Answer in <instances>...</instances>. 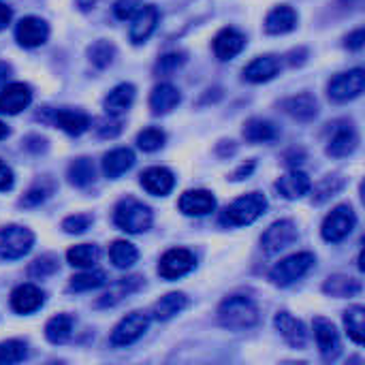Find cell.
I'll list each match as a JSON object with an SVG mask.
<instances>
[{"label": "cell", "instance_id": "obj_1", "mask_svg": "<svg viewBox=\"0 0 365 365\" xmlns=\"http://www.w3.org/2000/svg\"><path fill=\"white\" fill-rule=\"evenodd\" d=\"M218 321L225 329L231 331H246L259 323V308L250 297L233 295L227 297L218 308Z\"/></svg>", "mask_w": 365, "mask_h": 365}, {"label": "cell", "instance_id": "obj_2", "mask_svg": "<svg viewBox=\"0 0 365 365\" xmlns=\"http://www.w3.org/2000/svg\"><path fill=\"white\" fill-rule=\"evenodd\" d=\"M267 210V199L261 192H250L235 199L222 214V222L229 227H246L259 220Z\"/></svg>", "mask_w": 365, "mask_h": 365}, {"label": "cell", "instance_id": "obj_3", "mask_svg": "<svg viewBox=\"0 0 365 365\" xmlns=\"http://www.w3.org/2000/svg\"><path fill=\"white\" fill-rule=\"evenodd\" d=\"M113 220L126 233H143L152 227V210L145 203L126 197L115 205Z\"/></svg>", "mask_w": 365, "mask_h": 365}, {"label": "cell", "instance_id": "obj_4", "mask_svg": "<svg viewBox=\"0 0 365 365\" xmlns=\"http://www.w3.org/2000/svg\"><path fill=\"white\" fill-rule=\"evenodd\" d=\"M314 265V255L310 252H297L284 261H280L278 265H274V269L269 272V280L276 287H289L293 282H297L299 278H304Z\"/></svg>", "mask_w": 365, "mask_h": 365}, {"label": "cell", "instance_id": "obj_5", "mask_svg": "<svg viewBox=\"0 0 365 365\" xmlns=\"http://www.w3.org/2000/svg\"><path fill=\"white\" fill-rule=\"evenodd\" d=\"M34 244V235L32 231L17 227V225H9L0 229V257L6 261H15L21 259L24 255L30 252Z\"/></svg>", "mask_w": 365, "mask_h": 365}, {"label": "cell", "instance_id": "obj_6", "mask_svg": "<svg viewBox=\"0 0 365 365\" xmlns=\"http://www.w3.org/2000/svg\"><path fill=\"white\" fill-rule=\"evenodd\" d=\"M355 225H357V216H355L353 207H351V205H338V207L331 210V214L325 218L321 233H323V237H325L327 242L338 244V242H342L344 237L351 235V231L355 229Z\"/></svg>", "mask_w": 365, "mask_h": 365}, {"label": "cell", "instance_id": "obj_7", "mask_svg": "<svg viewBox=\"0 0 365 365\" xmlns=\"http://www.w3.org/2000/svg\"><path fill=\"white\" fill-rule=\"evenodd\" d=\"M195 255L186 248H171L160 257L158 263V274L165 280H175L182 278L186 274H190L195 269Z\"/></svg>", "mask_w": 365, "mask_h": 365}, {"label": "cell", "instance_id": "obj_8", "mask_svg": "<svg viewBox=\"0 0 365 365\" xmlns=\"http://www.w3.org/2000/svg\"><path fill=\"white\" fill-rule=\"evenodd\" d=\"M365 88V71L364 68H353L349 73H342L329 81V96L338 103L357 98Z\"/></svg>", "mask_w": 365, "mask_h": 365}, {"label": "cell", "instance_id": "obj_9", "mask_svg": "<svg viewBox=\"0 0 365 365\" xmlns=\"http://www.w3.org/2000/svg\"><path fill=\"white\" fill-rule=\"evenodd\" d=\"M148 325H150V317L145 312L128 314L126 319H122L115 325V329L111 334V344L113 346H130L133 342H137L145 334Z\"/></svg>", "mask_w": 365, "mask_h": 365}, {"label": "cell", "instance_id": "obj_10", "mask_svg": "<svg viewBox=\"0 0 365 365\" xmlns=\"http://www.w3.org/2000/svg\"><path fill=\"white\" fill-rule=\"evenodd\" d=\"M297 240V227L291 220L274 222L261 237V246L267 255H278L280 250L289 248Z\"/></svg>", "mask_w": 365, "mask_h": 365}, {"label": "cell", "instance_id": "obj_11", "mask_svg": "<svg viewBox=\"0 0 365 365\" xmlns=\"http://www.w3.org/2000/svg\"><path fill=\"white\" fill-rule=\"evenodd\" d=\"M314 338H317V344L321 349V355L325 361H336L342 353V342H340V336L334 327L331 321L323 319V317H317L314 319Z\"/></svg>", "mask_w": 365, "mask_h": 365}, {"label": "cell", "instance_id": "obj_12", "mask_svg": "<svg viewBox=\"0 0 365 365\" xmlns=\"http://www.w3.org/2000/svg\"><path fill=\"white\" fill-rule=\"evenodd\" d=\"M130 41L135 45L145 43L150 38V34L154 32L156 24H158V9L154 4H141L137 9V13L130 17Z\"/></svg>", "mask_w": 365, "mask_h": 365}, {"label": "cell", "instance_id": "obj_13", "mask_svg": "<svg viewBox=\"0 0 365 365\" xmlns=\"http://www.w3.org/2000/svg\"><path fill=\"white\" fill-rule=\"evenodd\" d=\"M49 26L41 17H24L15 28V38L21 47H38L47 41Z\"/></svg>", "mask_w": 365, "mask_h": 365}, {"label": "cell", "instance_id": "obj_14", "mask_svg": "<svg viewBox=\"0 0 365 365\" xmlns=\"http://www.w3.org/2000/svg\"><path fill=\"white\" fill-rule=\"evenodd\" d=\"M45 120H49L51 124L60 126L64 133L77 137L81 133H86L90 128V118L81 111H73V109H51L43 115Z\"/></svg>", "mask_w": 365, "mask_h": 365}, {"label": "cell", "instance_id": "obj_15", "mask_svg": "<svg viewBox=\"0 0 365 365\" xmlns=\"http://www.w3.org/2000/svg\"><path fill=\"white\" fill-rule=\"evenodd\" d=\"M32 101V90L28 83H11L0 92V113L15 115L24 111Z\"/></svg>", "mask_w": 365, "mask_h": 365}, {"label": "cell", "instance_id": "obj_16", "mask_svg": "<svg viewBox=\"0 0 365 365\" xmlns=\"http://www.w3.org/2000/svg\"><path fill=\"white\" fill-rule=\"evenodd\" d=\"M45 304V293L34 284H21L11 293V308L17 314H32Z\"/></svg>", "mask_w": 365, "mask_h": 365}, {"label": "cell", "instance_id": "obj_17", "mask_svg": "<svg viewBox=\"0 0 365 365\" xmlns=\"http://www.w3.org/2000/svg\"><path fill=\"white\" fill-rule=\"evenodd\" d=\"M246 47V36L235 28H222L214 38V53L218 60H233Z\"/></svg>", "mask_w": 365, "mask_h": 365}, {"label": "cell", "instance_id": "obj_18", "mask_svg": "<svg viewBox=\"0 0 365 365\" xmlns=\"http://www.w3.org/2000/svg\"><path fill=\"white\" fill-rule=\"evenodd\" d=\"M216 210V197L207 190H188L180 197V212L186 216H205Z\"/></svg>", "mask_w": 365, "mask_h": 365}, {"label": "cell", "instance_id": "obj_19", "mask_svg": "<svg viewBox=\"0 0 365 365\" xmlns=\"http://www.w3.org/2000/svg\"><path fill=\"white\" fill-rule=\"evenodd\" d=\"M276 329L280 331V336L293 346V349H304L308 342V331L304 327L302 321H297L295 317H291L289 312H278L276 319Z\"/></svg>", "mask_w": 365, "mask_h": 365}, {"label": "cell", "instance_id": "obj_20", "mask_svg": "<svg viewBox=\"0 0 365 365\" xmlns=\"http://www.w3.org/2000/svg\"><path fill=\"white\" fill-rule=\"evenodd\" d=\"M141 186L156 197H165L173 190L175 186V178L169 169L165 167H150L141 173Z\"/></svg>", "mask_w": 365, "mask_h": 365}, {"label": "cell", "instance_id": "obj_21", "mask_svg": "<svg viewBox=\"0 0 365 365\" xmlns=\"http://www.w3.org/2000/svg\"><path fill=\"white\" fill-rule=\"evenodd\" d=\"M359 145V135L355 133L353 126H340L334 130L329 143H327V154L334 158H344L351 156Z\"/></svg>", "mask_w": 365, "mask_h": 365}, {"label": "cell", "instance_id": "obj_22", "mask_svg": "<svg viewBox=\"0 0 365 365\" xmlns=\"http://www.w3.org/2000/svg\"><path fill=\"white\" fill-rule=\"evenodd\" d=\"M297 26V11L289 4L274 6L265 17V30L269 34H287Z\"/></svg>", "mask_w": 365, "mask_h": 365}, {"label": "cell", "instance_id": "obj_23", "mask_svg": "<svg viewBox=\"0 0 365 365\" xmlns=\"http://www.w3.org/2000/svg\"><path fill=\"white\" fill-rule=\"evenodd\" d=\"M312 188V180L304 173V171H289L287 175H282L276 182V190L284 197V199H299L304 195H308Z\"/></svg>", "mask_w": 365, "mask_h": 365}, {"label": "cell", "instance_id": "obj_24", "mask_svg": "<svg viewBox=\"0 0 365 365\" xmlns=\"http://www.w3.org/2000/svg\"><path fill=\"white\" fill-rule=\"evenodd\" d=\"M280 73V60L276 56H259L255 58L246 68H244V77L250 83H263L274 79Z\"/></svg>", "mask_w": 365, "mask_h": 365}, {"label": "cell", "instance_id": "obj_25", "mask_svg": "<svg viewBox=\"0 0 365 365\" xmlns=\"http://www.w3.org/2000/svg\"><path fill=\"white\" fill-rule=\"evenodd\" d=\"M282 109L299 122H310L319 113V103L312 94H297L282 101Z\"/></svg>", "mask_w": 365, "mask_h": 365}, {"label": "cell", "instance_id": "obj_26", "mask_svg": "<svg viewBox=\"0 0 365 365\" xmlns=\"http://www.w3.org/2000/svg\"><path fill=\"white\" fill-rule=\"evenodd\" d=\"M180 101H182V94L171 83H160L150 94V107H152V113H156V115L169 113L171 109H175L180 105Z\"/></svg>", "mask_w": 365, "mask_h": 365}, {"label": "cell", "instance_id": "obj_27", "mask_svg": "<svg viewBox=\"0 0 365 365\" xmlns=\"http://www.w3.org/2000/svg\"><path fill=\"white\" fill-rule=\"evenodd\" d=\"M135 165V154L128 148H118L111 150L109 154H105L103 158V173L109 180H118L122 173H126L130 167Z\"/></svg>", "mask_w": 365, "mask_h": 365}, {"label": "cell", "instance_id": "obj_28", "mask_svg": "<svg viewBox=\"0 0 365 365\" xmlns=\"http://www.w3.org/2000/svg\"><path fill=\"white\" fill-rule=\"evenodd\" d=\"M141 289V278L139 276H130V278H122L113 284H109V291L101 295V299L96 302L98 308H109V306H115L120 304L126 295L135 293Z\"/></svg>", "mask_w": 365, "mask_h": 365}, {"label": "cell", "instance_id": "obj_29", "mask_svg": "<svg viewBox=\"0 0 365 365\" xmlns=\"http://www.w3.org/2000/svg\"><path fill=\"white\" fill-rule=\"evenodd\" d=\"M133 101H135V86L133 83H120L105 98V111H107V115L118 118L130 109Z\"/></svg>", "mask_w": 365, "mask_h": 365}, {"label": "cell", "instance_id": "obj_30", "mask_svg": "<svg viewBox=\"0 0 365 365\" xmlns=\"http://www.w3.org/2000/svg\"><path fill=\"white\" fill-rule=\"evenodd\" d=\"M244 137L250 143H267L278 137V128L263 118H252L244 124Z\"/></svg>", "mask_w": 365, "mask_h": 365}, {"label": "cell", "instance_id": "obj_31", "mask_svg": "<svg viewBox=\"0 0 365 365\" xmlns=\"http://www.w3.org/2000/svg\"><path fill=\"white\" fill-rule=\"evenodd\" d=\"M75 319L71 314H58L53 319H49V323L45 325V338L51 344H64L71 338Z\"/></svg>", "mask_w": 365, "mask_h": 365}, {"label": "cell", "instance_id": "obj_32", "mask_svg": "<svg viewBox=\"0 0 365 365\" xmlns=\"http://www.w3.org/2000/svg\"><path fill=\"white\" fill-rule=\"evenodd\" d=\"M188 306V299L184 293H169L165 297H160L154 306V317L158 321H169L173 319L175 314H180L184 308Z\"/></svg>", "mask_w": 365, "mask_h": 365}, {"label": "cell", "instance_id": "obj_33", "mask_svg": "<svg viewBox=\"0 0 365 365\" xmlns=\"http://www.w3.org/2000/svg\"><path fill=\"white\" fill-rule=\"evenodd\" d=\"M94 165L90 158H77L68 165V182L77 188H86L94 182Z\"/></svg>", "mask_w": 365, "mask_h": 365}, {"label": "cell", "instance_id": "obj_34", "mask_svg": "<svg viewBox=\"0 0 365 365\" xmlns=\"http://www.w3.org/2000/svg\"><path fill=\"white\" fill-rule=\"evenodd\" d=\"M323 289L331 297H353V295H359L361 293V282L359 280H353L349 276H331L325 282Z\"/></svg>", "mask_w": 365, "mask_h": 365}, {"label": "cell", "instance_id": "obj_35", "mask_svg": "<svg viewBox=\"0 0 365 365\" xmlns=\"http://www.w3.org/2000/svg\"><path fill=\"white\" fill-rule=\"evenodd\" d=\"M109 257H111V263H113L118 269H126V267H130V265H135V263H137L139 252H137V248H135L130 242L118 240V242H113V244H111V248H109Z\"/></svg>", "mask_w": 365, "mask_h": 365}, {"label": "cell", "instance_id": "obj_36", "mask_svg": "<svg viewBox=\"0 0 365 365\" xmlns=\"http://www.w3.org/2000/svg\"><path fill=\"white\" fill-rule=\"evenodd\" d=\"M344 325L355 344H364L365 340V310L361 306H353L344 312Z\"/></svg>", "mask_w": 365, "mask_h": 365}, {"label": "cell", "instance_id": "obj_37", "mask_svg": "<svg viewBox=\"0 0 365 365\" xmlns=\"http://www.w3.org/2000/svg\"><path fill=\"white\" fill-rule=\"evenodd\" d=\"M98 257H101V252L92 244H79L66 252V259L73 267H92L98 261Z\"/></svg>", "mask_w": 365, "mask_h": 365}, {"label": "cell", "instance_id": "obj_38", "mask_svg": "<svg viewBox=\"0 0 365 365\" xmlns=\"http://www.w3.org/2000/svg\"><path fill=\"white\" fill-rule=\"evenodd\" d=\"M107 282V276L105 272L101 269H90V272H83V274H77L71 278L68 282V289L71 291H77V293H83V291H92V289H98Z\"/></svg>", "mask_w": 365, "mask_h": 365}, {"label": "cell", "instance_id": "obj_39", "mask_svg": "<svg viewBox=\"0 0 365 365\" xmlns=\"http://www.w3.org/2000/svg\"><path fill=\"white\" fill-rule=\"evenodd\" d=\"M26 355H28L26 342H21V340H6V342H0V365L24 361Z\"/></svg>", "mask_w": 365, "mask_h": 365}, {"label": "cell", "instance_id": "obj_40", "mask_svg": "<svg viewBox=\"0 0 365 365\" xmlns=\"http://www.w3.org/2000/svg\"><path fill=\"white\" fill-rule=\"evenodd\" d=\"M90 62L96 66V68H107L111 62H113V56H115V47L109 43V41H96L92 47H90Z\"/></svg>", "mask_w": 365, "mask_h": 365}, {"label": "cell", "instance_id": "obj_41", "mask_svg": "<svg viewBox=\"0 0 365 365\" xmlns=\"http://www.w3.org/2000/svg\"><path fill=\"white\" fill-rule=\"evenodd\" d=\"M344 188V180L340 175H329L325 178L317 188H314V203H325L327 199L336 197Z\"/></svg>", "mask_w": 365, "mask_h": 365}, {"label": "cell", "instance_id": "obj_42", "mask_svg": "<svg viewBox=\"0 0 365 365\" xmlns=\"http://www.w3.org/2000/svg\"><path fill=\"white\" fill-rule=\"evenodd\" d=\"M58 272V259L51 257V255H45V257H38L34 263H30L28 267V276L30 278H49Z\"/></svg>", "mask_w": 365, "mask_h": 365}, {"label": "cell", "instance_id": "obj_43", "mask_svg": "<svg viewBox=\"0 0 365 365\" xmlns=\"http://www.w3.org/2000/svg\"><path fill=\"white\" fill-rule=\"evenodd\" d=\"M137 145L143 152H156V150H160L165 145V133L158 130V128H145V130L139 133Z\"/></svg>", "mask_w": 365, "mask_h": 365}, {"label": "cell", "instance_id": "obj_44", "mask_svg": "<svg viewBox=\"0 0 365 365\" xmlns=\"http://www.w3.org/2000/svg\"><path fill=\"white\" fill-rule=\"evenodd\" d=\"M90 225H92V216H88V214H73L62 220L64 233H71V235H79V233L88 231Z\"/></svg>", "mask_w": 365, "mask_h": 365}, {"label": "cell", "instance_id": "obj_45", "mask_svg": "<svg viewBox=\"0 0 365 365\" xmlns=\"http://www.w3.org/2000/svg\"><path fill=\"white\" fill-rule=\"evenodd\" d=\"M94 128H96L98 137H103V139H113V137H118V135L122 133V122H120V120H113V115H109V118L98 120Z\"/></svg>", "mask_w": 365, "mask_h": 365}, {"label": "cell", "instance_id": "obj_46", "mask_svg": "<svg viewBox=\"0 0 365 365\" xmlns=\"http://www.w3.org/2000/svg\"><path fill=\"white\" fill-rule=\"evenodd\" d=\"M184 62H186L184 53H167V56H163V58L158 60L156 71H160V73H167V75H169V73L178 71Z\"/></svg>", "mask_w": 365, "mask_h": 365}, {"label": "cell", "instance_id": "obj_47", "mask_svg": "<svg viewBox=\"0 0 365 365\" xmlns=\"http://www.w3.org/2000/svg\"><path fill=\"white\" fill-rule=\"evenodd\" d=\"M141 6V0H115V6H113V13L118 19H130L137 9Z\"/></svg>", "mask_w": 365, "mask_h": 365}, {"label": "cell", "instance_id": "obj_48", "mask_svg": "<svg viewBox=\"0 0 365 365\" xmlns=\"http://www.w3.org/2000/svg\"><path fill=\"white\" fill-rule=\"evenodd\" d=\"M47 197H49V188H45V186H34V188H30V190L24 195L21 205H26V207L38 205V203H43Z\"/></svg>", "mask_w": 365, "mask_h": 365}, {"label": "cell", "instance_id": "obj_49", "mask_svg": "<svg viewBox=\"0 0 365 365\" xmlns=\"http://www.w3.org/2000/svg\"><path fill=\"white\" fill-rule=\"evenodd\" d=\"M364 41H365V30L364 28H357L353 34H349V36H346V47H349V49H361V47H364Z\"/></svg>", "mask_w": 365, "mask_h": 365}, {"label": "cell", "instance_id": "obj_50", "mask_svg": "<svg viewBox=\"0 0 365 365\" xmlns=\"http://www.w3.org/2000/svg\"><path fill=\"white\" fill-rule=\"evenodd\" d=\"M13 171H11V167H6L4 163H0V192L2 190H9L11 186H13Z\"/></svg>", "mask_w": 365, "mask_h": 365}, {"label": "cell", "instance_id": "obj_51", "mask_svg": "<svg viewBox=\"0 0 365 365\" xmlns=\"http://www.w3.org/2000/svg\"><path fill=\"white\" fill-rule=\"evenodd\" d=\"M11 17H13V13H11V9L6 6V4H2L0 2V30L11 21Z\"/></svg>", "mask_w": 365, "mask_h": 365}, {"label": "cell", "instance_id": "obj_52", "mask_svg": "<svg viewBox=\"0 0 365 365\" xmlns=\"http://www.w3.org/2000/svg\"><path fill=\"white\" fill-rule=\"evenodd\" d=\"M252 169H255V163H248V167H246V165H242V167L237 169V173L233 175V180H244V175H248Z\"/></svg>", "mask_w": 365, "mask_h": 365}, {"label": "cell", "instance_id": "obj_53", "mask_svg": "<svg viewBox=\"0 0 365 365\" xmlns=\"http://www.w3.org/2000/svg\"><path fill=\"white\" fill-rule=\"evenodd\" d=\"M11 75V66L6 62H0V86L6 81V77Z\"/></svg>", "mask_w": 365, "mask_h": 365}, {"label": "cell", "instance_id": "obj_54", "mask_svg": "<svg viewBox=\"0 0 365 365\" xmlns=\"http://www.w3.org/2000/svg\"><path fill=\"white\" fill-rule=\"evenodd\" d=\"M77 4H79L83 11H88V9H92V6L96 4V0H77Z\"/></svg>", "mask_w": 365, "mask_h": 365}, {"label": "cell", "instance_id": "obj_55", "mask_svg": "<svg viewBox=\"0 0 365 365\" xmlns=\"http://www.w3.org/2000/svg\"><path fill=\"white\" fill-rule=\"evenodd\" d=\"M6 135H9V128H6V126H4V124L0 122V139H4Z\"/></svg>", "mask_w": 365, "mask_h": 365}]
</instances>
